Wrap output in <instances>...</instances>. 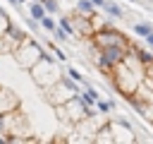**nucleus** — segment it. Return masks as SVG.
I'll use <instances>...</instances> for the list:
<instances>
[{"label":"nucleus","mask_w":153,"mask_h":144,"mask_svg":"<svg viewBox=\"0 0 153 144\" xmlns=\"http://www.w3.org/2000/svg\"><path fill=\"white\" fill-rule=\"evenodd\" d=\"M108 82L112 84V89H115L117 94L129 96V94L139 91V86L143 84V74H141L139 70L129 67V65L122 60L120 65H115V72H112V77H110Z\"/></svg>","instance_id":"f257e3e1"},{"label":"nucleus","mask_w":153,"mask_h":144,"mask_svg":"<svg viewBox=\"0 0 153 144\" xmlns=\"http://www.w3.org/2000/svg\"><path fill=\"white\" fill-rule=\"evenodd\" d=\"M29 74H31L33 84H38L41 89H45V86L55 84V82L62 77V70H60V65H57V58L45 53V55L29 70Z\"/></svg>","instance_id":"f03ea898"},{"label":"nucleus","mask_w":153,"mask_h":144,"mask_svg":"<svg viewBox=\"0 0 153 144\" xmlns=\"http://www.w3.org/2000/svg\"><path fill=\"white\" fill-rule=\"evenodd\" d=\"M43 55H45V48H43L33 36H26V38H24V41L12 50L14 62H17L22 70H26V72H29V70H31V67L43 58Z\"/></svg>","instance_id":"7ed1b4c3"},{"label":"nucleus","mask_w":153,"mask_h":144,"mask_svg":"<svg viewBox=\"0 0 153 144\" xmlns=\"http://www.w3.org/2000/svg\"><path fill=\"white\" fill-rule=\"evenodd\" d=\"M91 43H93L96 48H112V46H117V48H129V46H131V41H129L122 31H117L112 24L98 29V31L91 36Z\"/></svg>","instance_id":"20e7f679"},{"label":"nucleus","mask_w":153,"mask_h":144,"mask_svg":"<svg viewBox=\"0 0 153 144\" xmlns=\"http://www.w3.org/2000/svg\"><path fill=\"white\" fill-rule=\"evenodd\" d=\"M69 19H72V26H74V36L76 38H91L93 34H96V29H93V22H91V17H86V14H81V12H72L69 14Z\"/></svg>","instance_id":"39448f33"},{"label":"nucleus","mask_w":153,"mask_h":144,"mask_svg":"<svg viewBox=\"0 0 153 144\" xmlns=\"http://www.w3.org/2000/svg\"><path fill=\"white\" fill-rule=\"evenodd\" d=\"M17 108H22L19 96H17L12 89L0 86V115H7V113H12V110H17Z\"/></svg>","instance_id":"423d86ee"},{"label":"nucleus","mask_w":153,"mask_h":144,"mask_svg":"<svg viewBox=\"0 0 153 144\" xmlns=\"http://www.w3.org/2000/svg\"><path fill=\"white\" fill-rule=\"evenodd\" d=\"M2 36H5V38H7V41H10L12 46H14V48H17V46H19V43H22V41H24L26 36H29V34H26V29H22L19 24L10 22V26L5 29V34H2Z\"/></svg>","instance_id":"0eeeda50"},{"label":"nucleus","mask_w":153,"mask_h":144,"mask_svg":"<svg viewBox=\"0 0 153 144\" xmlns=\"http://www.w3.org/2000/svg\"><path fill=\"white\" fill-rule=\"evenodd\" d=\"M26 14L41 22L48 12H45V7H43V2H41V0H29V2H26Z\"/></svg>","instance_id":"6e6552de"},{"label":"nucleus","mask_w":153,"mask_h":144,"mask_svg":"<svg viewBox=\"0 0 153 144\" xmlns=\"http://www.w3.org/2000/svg\"><path fill=\"white\" fill-rule=\"evenodd\" d=\"M103 12H105V17H110V19H124V10H122L115 0H105Z\"/></svg>","instance_id":"1a4fd4ad"},{"label":"nucleus","mask_w":153,"mask_h":144,"mask_svg":"<svg viewBox=\"0 0 153 144\" xmlns=\"http://www.w3.org/2000/svg\"><path fill=\"white\" fill-rule=\"evenodd\" d=\"M74 10H76V12H81V14H86V17H91L98 7H96L91 0H76V2H74Z\"/></svg>","instance_id":"9d476101"},{"label":"nucleus","mask_w":153,"mask_h":144,"mask_svg":"<svg viewBox=\"0 0 153 144\" xmlns=\"http://www.w3.org/2000/svg\"><path fill=\"white\" fill-rule=\"evenodd\" d=\"M65 74H67V77H72L74 82H79L81 86H86V84H91V82H88V79H86V77H84V74H81V72H79L76 67H67V70H65Z\"/></svg>","instance_id":"9b49d317"},{"label":"nucleus","mask_w":153,"mask_h":144,"mask_svg":"<svg viewBox=\"0 0 153 144\" xmlns=\"http://www.w3.org/2000/svg\"><path fill=\"white\" fill-rule=\"evenodd\" d=\"M151 31H153V26H151L148 22H136V24H134V34H136V36H143V38H146Z\"/></svg>","instance_id":"f8f14e48"},{"label":"nucleus","mask_w":153,"mask_h":144,"mask_svg":"<svg viewBox=\"0 0 153 144\" xmlns=\"http://www.w3.org/2000/svg\"><path fill=\"white\" fill-rule=\"evenodd\" d=\"M96 110L103 113V115H108L110 110H115V101H103V98H98V101H96Z\"/></svg>","instance_id":"ddd939ff"},{"label":"nucleus","mask_w":153,"mask_h":144,"mask_svg":"<svg viewBox=\"0 0 153 144\" xmlns=\"http://www.w3.org/2000/svg\"><path fill=\"white\" fill-rule=\"evenodd\" d=\"M57 26H62L69 36H74V26H72V19H69V14H62V17H57Z\"/></svg>","instance_id":"4468645a"},{"label":"nucleus","mask_w":153,"mask_h":144,"mask_svg":"<svg viewBox=\"0 0 153 144\" xmlns=\"http://www.w3.org/2000/svg\"><path fill=\"white\" fill-rule=\"evenodd\" d=\"M55 26H57V22L53 19V14H45V17L41 19V29H45L48 34H53V31H55Z\"/></svg>","instance_id":"2eb2a0df"},{"label":"nucleus","mask_w":153,"mask_h":144,"mask_svg":"<svg viewBox=\"0 0 153 144\" xmlns=\"http://www.w3.org/2000/svg\"><path fill=\"white\" fill-rule=\"evenodd\" d=\"M41 2H43V7H45L48 14H57L60 12V0H41Z\"/></svg>","instance_id":"dca6fc26"},{"label":"nucleus","mask_w":153,"mask_h":144,"mask_svg":"<svg viewBox=\"0 0 153 144\" xmlns=\"http://www.w3.org/2000/svg\"><path fill=\"white\" fill-rule=\"evenodd\" d=\"M53 36H55V41H57V43H67V41L72 38V36H69V34H67V31H65L62 26H55V31H53Z\"/></svg>","instance_id":"f3484780"},{"label":"nucleus","mask_w":153,"mask_h":144,"mask_svg":"<svg viewBox=\"0 0 153 144\" xmlns=\"http://www.w3.org/2000/svg\"><path fill=\"white\" fill-rule=\"evenodd\" d=\"M48 50H53V55L57 58V62H67V55H65V50H60L53 41H48Z\"/></svg>","instance_id":"a211bd4d"},{"label":"nucleus","mask_w":153,"mask_h":144,"mask_svg":"<svg viewBox=\"0 0 153 144\" xmlns=\"http://www.w3.org/2000/svg\"><path fill=\"white\" fill-rule=\"evenodd\" d=\"M10 22H12V19H10V14H7V12H5V7L0 5V34H5V29L10 26Z\"/></svg>","instance_id":"6ab92c4d"},{"label":"nucleus","mask_w":153,"mask_h":144,"mask_svg":"<svg viewBox=\"0 0 153 144\" xmlns=\"http://www.w3.org/2000/svg\"><path fill=\"white\" fill-rule=\"evenodd\" d=\"M5 2H7V5H10V7H22V5H19V2H17V0H5Z\"/></svg>","instance_id":"aec40b11"},{"label":"nucleus","mask_w":153,"mask_h":144,"mask_svg":"<svg viewBox=\"0 0 153 144\" xmlns=\"http://www.w3.org/2000/svg\"><path fill=\"white\" fill-rule=\"evenodd\" d=\"M91 2H93L96 7H100V10H103V5H105V0H91Z\"/></svg>","instance_id":"412c9836"},{"label":"nucleus","mask_w":153,"mask_h":144,"mask_svg":"<svg viewBox=\"0 0 153 144\" xmlns=\"http://www.w3.org/2000/svg\"><path fill=\"white\" fill-rule=\"evenodd\" d=\"M146 43H148V46H151V48H153V31H151V34H148V36H146Z\"/></svg>","instance_id":"4be33fe9"},{"label":"nucleus","mask_w":153,"mask_h":144,"mask_svg":"<svg viewBox=\"0 0 153 144\" xmlns=\"http://www.w3.org/2000/svg\"><path fill=\"white\" fill-rule=\"evenodd\" d=\"M17 2H19V5H26V2H29V0H17Z\"/></svg>","instance_id":"5701e85b"},{"label":"nucleus","mask_w":153,"mask_h":144,"mask_svg":"<svg viewBox=\"0 0 153 144\" xmlns=\"http://www.w3.org/2000/svg\"><path fill=\"white\" fill-rule=\"evenodd\" d=\"M151 125H153V120H151Z\"/></svg>","instance_id":"b1692460"}]
</instances>
